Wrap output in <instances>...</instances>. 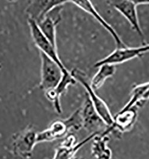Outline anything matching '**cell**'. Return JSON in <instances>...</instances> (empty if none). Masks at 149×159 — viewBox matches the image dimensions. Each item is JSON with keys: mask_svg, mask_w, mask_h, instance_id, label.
<instances>
[{"mask_svg": "<svg viewBox=\"0 0 149 159\" xmlns=\"http://www.w3.org/2000/svg\"><path fill=\"white\" fill-rule=\"evenodd\" d=\"M71 72L77 81L82 84L85 89L86 95L93 103L95 111L104 123L107 126H112L113 123V117L110 112V110L106 103L99 96L97 95L95 91L91 88L90 83L86 79V75L78 69H73Z\"/></svg>", "mask_w": 149, "mask_h": 159, "instance_id": "6da1fadb", "label": "cell"}, {"mask_svg": "<svg viewBox=\"0 0 149 159\" xmlns=\"http://www.w3.org/2000/svg\"><path fill=\"white\" fill-rule=\"evenodd\" d=\"M37 133L32 126H28L23 130L12 137L10 151L15 156L22 159H29L37 141Z\"/></svg>", "mask_w": 149, "mask_h": 159, "instance_id": "7a4b0ae2", "label": "cell"}, {"mask_svg": "<svg viewBox=\"0 0 149 159\" xmlns=\"http://www.w3.org/2000/svg\"><path fill=\"white\" fill-rule=\"evenodd\" d=\"M41 61V81L39 87L44 92L55 88L63 75V70L50 57L39 51Z\"/></svg>", "mask_w": 149, "mask_h": 159, "instance_id": "3957f363", "label": "cell"}, {"mask_svg": "<svg viewBox=\"0 0 149 159\" xmlns=\"http://www.w3.org/2000/svg\"><path fill=\"white\" fill-rule=\"evenodd\" d=\"M28 22L30 28L32 40L35 46L38 48L39 51L46 55L58 64L63 70V73L69 71L59 58L57 53V49L54 48L51 43L44 36L40 30L37 22L29 18Z\"/></svg>", "mask_w": 149, "mask_h": 159, "instance_id": "277c9868", "label": "cell"}, {"mask_svg": "<svg viewBox=\"0 0 149 159\" xmlns=\"http://www.w3.org/2000/svg\"><path fill=\"white\" fill-rule=\"evenodd\" d=\"M147 52H149V44L138 48H117L110 55L95 63L94 67L98 68L103 64L115 65L122 64L134 58L142 56Z\"/></svg>", "mask_w": 149, "mask_h": 159, "instance_id": "5b68a950", "label": "cell"}, {"mask_svg": "<svg viewBox=\"0 0 149 159\" xmlns=\"http://www.w3.org/2000/svg\"><path fill=\"white\" fill-rule=\"evenodd\" d=\"M100 132H94L78 143L77 138L73 134H68L63 141L55 150L53 159H73L77 152L85 144L88 143Z\"/></svg>", "mask_w": 149, "mask_h": 159, "instance_id": "8992f818", "label": "cell"}, {"mask_svg": "<svg viewBox=\"0 0 149 159\" xmlns=\"http://www.w3.org/2000/svg\"><path fill=\"white\" fill-rule=\"evenodd\" d=\"M71 0H31L26 9L28 18L39 24L53 9Z\"/></svg>", "mask_w": 149, "mask_h": 159, "instance_id": "52a82bcc", "label": "cell"}, {"mask_svg": "<svg viewBox=\"0 0 149 159\" xmlns=\"http://www.w3.org/2000/svg\"><path fill=\"white\" fill-rule=\"evenodd\" d=\"M79 110L82 120V126L87 131L91 132V134L100 132L99 129L106 126L95 111L93 103L86 94L85 101Z\"/></svg>", "mask_w": 149, "mask_h": 159, "instance_id": "ba28073f", "label": "cell"}, {"mask_svg": "<svg viewBox=\"0 0 149 159\" xmlns=\"http://www.w3.org/2000/svg\"><path fill=\"white\" fill-rule=\"evenodd\" d=\"M106 2L118 11L131 25L132 28L140 37H144L137 11V6L127 0H106Z\"/></svg>", "mask_w": 149, "mask_h": 159, "instance_id": "9c48e42d", "label": "cell"}, {"mask_svg": "<svg viewBox=\"0 0 149 159\" xmlns=\"http://www.w3.org/2000/svg\"><path fill=\"white\" fill-rule=\"evenodd\" d=\"M137 118V108H133L128 110H121L113 117V123L107 126L103 131L107 135L117 130L119 132L124 133L130 130L134 125Z\"/></svg>", "mask_w": 149, "mask_h": 159, "instance_id": "30bf717a", "label": "cell"}, {"mask_svg": "<svg viewBox=\"0 0 149 159\" xmlns=\"http://www.w3.org/2000/svg\"><path fill=\"white\" fill-rule=\"evenodd\" d=\"M71 2L75 4L77 6L81 8L82 10L85 11L100 24L103 27L109 32L115 40L117 48H125V44L122 42L119 36L118 33L113 28V27L108 24L101 16L97 10L94 7V5L90 0H71Z\"/></svg>", "mask_w": 149, "mask_h": 159, "instance_id": "8fae6325", "label": "cell"}, {"mask_svg": "<svg viewBox=\"0 0 149 159\" xmlns=\"http://www.w3.org/2000/svg\"><path fill=\"white\" fill-rule=\"evenodd\" d=\"M77 80L72 75L71 71L63 73L62 79L59 84L54 89L45 91V96L47 99L53 103L55 112L58 114L62 112L60 103V97L70 85H75Z\"/></svg>", "mask_w": 149, "mask_h": 159, "instance_id": "7c38bea8", "label": "cell"}, {"mask_svg": "<svg viewBox=\"0 0 149 159\" xmlns=\"http://www.w3.org/2000/svg\"><path fill=\"white\" fill-rule=\"evenodd\" d=\"M61 6H59L53 9L44 20L37 24L41 32L56 49V26L61 20Z\"/></svg>", "mask_w": 149, "mask_h": 159, "instance_id": "4fadbf2b", "label": "cell"}, {"mask_svg": "<svg viewBox=\"0 0 149 159\" xmlns=\"http://www.w3.org/2000/svg\"><path fill=\"white\" fill-rule=\"evenodd\" d=\"M71 130L66 119L57 120L53 121L47 129L37 133V143L53 141L65 137Z\"/></svg>", "mask_w": 149, "mask_h": 159, "instance_id": "5bb4252c", "label": "cell"}, {"mask_svg": "<svg viewBox=\"0 0 149 159\" xmlns=\"http://www.w3.org/2000/svg\"><path fill=\"white\" fill-rule=\"evenodd\" d=\"M92 141L91 152L95 159H112V152L107 145L110 141L108 135L102 132L95 136Z\"/></svg>", "mask_w": 149, "mask_h": 159, "instance_id": "9a60e30c", "label": "cell"}, {"mask_svg": "<svg viewBox=\"0 0 149 159\" xmlns=\"http://www.w3.org/2000/svg\"><path fill=\"white\" fill-rule=\"evenodd\" d=\"M130 99L122 110L141 107L149 99V82L137 85L131 92Z\"/></svg>", "mask_w": 149, "mask_h": 159, "instance_id": "2e32d148", "label": "cell"}, {"mask_svg": "<svg viewBox=\"0 0 149 159\" xmlns=\"http://www.w3.org/2000/svg\"><path fill=\"white\" fill-rule=\"evenodd\" d=\"M98 68L99 71L90 83L91 87L95 91L102 88L106 80L112 77L116 72V67L114 65L103 64Z\"/></svg>", "mask_w": 149, "mask_h": 159, "instance_id": "e0dca14e", "label": "cell"}, {"mask_svg": "<svg viewBox=\"0 0 149 159\" xmlns=\"http://www.w3.org/2000/svg\"><path fill=\"white\" fill-rule=\"evenodd\" d=\"M132 3L136 5L137 6L138 5H141V4H149V0H127Z\"/></svg>", "mask_w": 149, "mask_h": 159, "instance_id": "ac0fdd59", "label": "cell"}, {"mask_svg": "<svg viewBox=\"0 0 149 159\" xmlns=\"http://www.w3.org/2000/svg\"><path fill=\"white\" fill-rule=\"evenodd\" d=\"M7 1L9 2H15V1H17L18 0H7Z\"/></svg>", "mask_w": 149, "mask_h": 159, "instance_id": "d6986e66", "label": "cell"}, {"mask_svg": "<svg viewBox=\"0 0 149 159\" xmlns=\"http://www.w3.org/2000/svg\"><path fill=\"white\" fill-rule=\"evenodd\" d=\"M2 65L0 64V70L2 68Z\"/></svg>", "mask_w": 149, "mask_h": 159, "instance_id": "ffe728a7", "label": "cell"}, {"mask_svg": "<svg viewBox=\"0 0 149 159\" xmlns=\"http://www.w3.org/2000/svg\"><path fill=\"white\" fill-rule=\"evenodd\" d=\"M73 159H78V158H73Z\"/></svg>", "mask_w": 149, "mask_h": 159, "instance_id": "44dd1931", "label": "cell"}]
</instances>
